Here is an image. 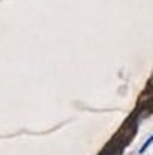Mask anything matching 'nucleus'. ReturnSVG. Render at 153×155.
<instances>
[{
	"label": "nucleus",
	"mask_w": 153,
	"mask_h": 155,
	"mask_svg": "<svg viewBox=\"0 0 153 155\" xmlns=\"http://www.w3.org/2000/svg\"><path fill=\"white\" fill-rule=\"evenodd\" d=\"M151 143H153V134L150 136V138H148V140H146V143L143 145V147H141V150H139V152H141V153H143V152H146V150H148V147H150Z\"/></svg>",
	"instance_id": "f257e3e1"
}]
</instances>
